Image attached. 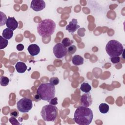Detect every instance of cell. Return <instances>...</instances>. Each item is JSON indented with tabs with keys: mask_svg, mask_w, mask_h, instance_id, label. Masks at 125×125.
Returning <instances> with one entry per match:
<instances>
[{
	"mask_svg": "<svg viewBox=\"0 0 125 125\" xmlns=\"http://www.w3.org/2000/svg\"><path fill=\"white\" fill-rule=\"evenodd\" d=\"M93 118V111L90 108L81 106L76 109L73 120L79 125H88L92 122Z\"/></svg>",
	"mask_w": 125,
	"mask_h": 125,
	"instance_id": "cell-1",
	"label": "cell"
},
{
	"mask_svg": "<svg viewBox=\"0 0 125 125\" xmlns=\"http://www.w3.org/2000/svg\"><path fill=\"white\" fill-rule=\"evenodd\" d=\"M55 22L51 19H45L42 21L37 26V31L42 38H47L52 35L56 29Z\"/></svg>",
	"mask_w": 125,
	"mask_h": 125,
	"instance_id": "cell-2",
	"label": "cell"
},
{
	"mask_svg": "<svg viewBox=\"0 0 125 125\" xmlns=\"http://www.w3.org/2000/svg\"><path fill=\"white\" fill-rule=\"evenodd\" d=\"M55 86L50 83L41 84L37 90V94L40 95L41 99L46 101L55 97Z\"/></svg>",
	"mask_w": 125,
	"mask_h": 125,
	"instance_id": "cell-3",
	"label": "cell"
},
{
	"mask_svg": "<svg viewBox=\"0 0 125 125\" xmlns=\"http://www.w3.org/2000/svg\"><path fill=\"white\" fill-rule=\"evenodd\" d=\"M105 50L110 57H119L124 51V47L121 43L115 40L109 41L106 45Z\"/></svg>",
	"mask_w": 125,
	"mask_h": 125,
	"instance_id": "cell-4",
	"label": "cell"
},
{
	"mask_svg": "<svg viewBox=\"0 0 125 125\" xmlns=\"http://www.w3.org/2000/svg\"><path fill=\"white\" fill-rule=\"evenodd\" d=\"M57 107L55 105L47 104L42 107L41 115L44 121H55L57 116Z\"/></svg>",
	"mask_w": 125,
	"mask_h": 125,
	"instance_id": "cell-5",
	"label": "cell"
},
{
	"mask_svg": "<svg viewBox=\"0 0 125 125\" xmlns=\"http://www.w3.org/2000/svg\"><path fill=\"white\" fill-rule=\"evenodd\" d=\"M17 106L20 112L22 113L28 112L33 107L32 101L30 98L24 97L18 102Z\"/></svg>",
	"mask_w": 125,
	"mask_h": 125,
	"instance_id": "cell-6",
	"label": "cell"
},
{
	"mask_svg": "<svg viewBox=\"0 0 125 125\" xmlns=\"http://www.w3.org/2000/svg\"><path fill=\"white\" fill-rule=\"evenodd\" d=\"M53 51L56 58L61 59L66 56L67 53V49L62 43H58L53 47Z\"/></svg>",
	"mask_w": 125,
	"mask_h": 125,
	"instance_id": "cell-7",
	"label": "cell"
},
{
	"mask_svg": "<svg viewBox=\"0 0 125 125\" xmlns=\"http://www.w3.org/2000/svg\"><path fill=\"white\" fill-rule=\"evenodd\" d=\"M30 7L35 11H40L45 7V3L43 0H33L31 2Z\"/></svg>",
	"mask_w": 125,
	"mask_h": 125,
	"instance_id": "cell-8",
	"label": "cell"
},
{
	"mask_svg": "<svg viewBox=\"0 0 125 125\" xmlns=\"http://www.w3.org/2000/svg\"><path fill=\"white\" fill-rule=\"evenodd\" d=\"M80 103L82 106L88 107L92 103V98L91 95L89 93H85L82 95L80 99Z\"/></svg>",
	"mask_w": 125,
	"mask_h": 125,
	"instance_id": "cell-9",
	"label": "cell"
},
{
	"mask_svg": "<svg viewBox=\"0 0 125 125\" xmlns=\"http://www.w3.org/2000/svg\"><path fill=\"white\" fill-rule=\"evenodd\" d=\"M80 27V25L78 24L77 20L73 19L72 21L69 22V24L66 26L65 29L67 30L69 33H73Z\"/></svg>",
	"mask_w": 125,
	"mask_h": 125,
	"instance_id": "cell-10",
	"label": "cell"
},
{
	"mask_svg": "<svg viewBox=\"0 0 125 125\" xmlns=\"http://www.w3.org/2000/svg\"><path fill=\"white\" fill-rule=\"evenodd\" d=\"M6 25L7 28L12 30H14L18 28V22L16 20V19L14 17H8L7 21L6 23Z\"/></svg>",
	"mask_w": 125,
	"mask_h": 125,
	"instance_id": "cell-11",
	"label": "cell"
},
{
	"mask_svg": "<svg viewBox=\"0 0 125 125\" xmlns=\"http://www.w3.org/2000/svg\"><path fill=\"white\" fill-rule=\"evenodd\" d=\"M27 50L29 54L32 56L37 55L40 52V47L36 44H31L29 45L27 48Z\"/></svg>",
	"mask_w": 125,
	"mask_h": 125,
	"instance_id": "cell-12",
	"label": "cell"
},
{
	"mask_svg": "<svg viewBox=\"0 0 125 125\" xmlns=\"http://www.w3.org/2000/svg\"><path fill=\"white\" fill-rule=\"evenodd\" d=\"M15 68L18 73H23L26 70L27 66L25 63L22 62H18L15 65Z\"/></svg>",
	"mask_w": 125,
	"mask_h": 125,
	"instance_id": "cell-13",
	"label": "cell"
},
{
	"mask_svg": "<svg viewBox=\"0 0 125 125\" xmlns=\"http://www.w3.org/2000/svg\"><path fill=\"white\" fill-rule=\"evenodd\" d=\"M84 62L83 58L78 55H74L72 59V62L75 65H80L83 64Z\"/></svg>",
	"mask_w": 125,
	"mask_h": 125,
	"instance_id": "cell-14",
	"label": "cell"
},
{
	"mask_svg": "<svg viewBox=\"0 0 125 125\" xmlns=\"http://www.w3.org/2000/svg\"><path fill=\"white\" fill-rule=\"evenodd\" d=\"M13 30L8 28H6L3 30L2 34V36L4 38L7 40H9L13 37Z\"/></svg>",
	"mask_w": 125,
	"mask_h": 125,
	"instance_id": "cell-15",
	"label": "cell"
},
{
	"mask_svg": "<svg viewBox=\"0 0 125 125\" xmlns=\"http://www.w3.org/2000/svg\"><path fill=\"white\" fill-rule=\"evenodd\" d=\"M80 89L84 93H89L91 90V86L87 83H83L81 84Z\"/></svg>",
	"mask_w": 125,
	"mask_h": 125,
	"instance_id": "cell-16",
	"label": "cell"
},
{
	"mask_svg": "<svg viewBox=\"0 0 125 125\" xmlns=\"http://www.w3.org/2000/svg\"><path fill=\"white\" fill-rule=\"evenodd\" d=\"M99 109L100 112L102 114H105L109 110V106L106 104L102 103L99 105Z\"/></svg>",
	"mask_w": 125,
	"mask_h": 125,
	"instance_id": "cell-17",
	"label": "cell"
},
{
	"mask_svg": "<svg viewBox=\"0 0 125 125\" xmlns=\"http://www.w3.org/2000/svg\"><path fill=\"white\" fill-rule=\"evenodd\" d=\"M9 83V79L8 77L4 76H1L0 78V84L1 86H7Z\"/></svg>",
	"mask_w": 125,
	"mask_h": 125,
	"instance_id": "cell-18",
	"label": "cell"
},
{
	"mask_svg": "<svg viewBox=\"0 0 125 125\" xmlns=\"http://www.w3.org/2000/svg\"><path fill=\"white\" fill-rule=\"evenodd\" d=\"M0 49H2L5 48L7 46L8 43V40L4 38L2 36H0Z\"/></svg>",
	"mask_w": 125,
	"mask_h": 125,
	"instance_id": "cell-19",
	"label": "cell"
},
{
	"mask_svg": "<svg viewBox=\"0 0 125 125\" xmlns=\"http://www.w3.org/2000/svg\"><path fill=\"white\" fill-rule=\"evenodd\" d=\"M73 43V41L70 40L68 38H64L62 41V43L65 47L70 46Z\"/></svg>",
	"mask_w": 125,
	"mask_h": 125,
	"instance_id": "cell-20",
	"label": "cell"
},
{
	"mask_svg": "<svg viewBox=\"0 0 125 125\" xmlns=\"http://www.w3.org/2000/svg\"><path fill=\"white\" fill-rule=\"evenodd\" d=\"M0 25L2 26L6 24L8 19L7 18L6 15L4 13H3L1 11H0Z\"/></svg>",
	"mask_w": 125,
	"mask_h": 125,
	"instance_id": "cell-21",
	"label": "cell"
},
{
	"mask_svg": "<svg viewBox=\"0 0 125 125\" xmlns=\"http://www.w3.org/2000/svg\"><path fill=\"white\" fill-rule=\"evenodd\" d=\"M59 79L57 77H52L49 80V82L53 85H56L59 83Z\"/></svg>",
	"mask_w": 125,
	"mask_h": 125,
	"instance_id": "cell-22",
	"label": "cell"
},
{
	"mask_svg": "<svg viewBox=\"0 0 125 125\" xmlns=\"http://www.w3.org/2000/svg\"><path fill=\"white\" fill-rule=\"evenodd\" d=\"M77 50V48L75 45H70L67 49V51L68 53L70 54H73L75 53L76 51Z\"/></svg>",
	"mask_w": 125,
	"mask_h": 125,
	"instance_id": "cell-23",
	"label": "cell"
},
{
	"mask_svg": "<svg viewBox=\"0 0 125 125\" xmlns=\"http://www.w3.org/2000/svg\"><path fill=\"white\" fill-rule=\"evenodd\" d=\"M9 121L13 125H19L21 124L18 122V121L16 119L15 117H11L9 119Z\"/></svg>",
	"mask_w": 125,
	"mask_h": 125,
	"instance_id": "cell-24",
	"label": "cell"
},
{
	"mask_svg": "<svg viewBox=\"0 0 125 125\" xmlns=\"http://www.w3.org/2000/svg\"><path fill=\"white\" fill-rule=\"evenodd\" d=\"M10 115L11 117L17 118L19 116V112L16 109H13L11 110L10 112Z\"/></svg>",
	"mask_w": 125,
	"mask_h": 125,
	"instance_id": "cell-25",
	"label": "cell"
},
{
	"mask_svg": "<svg viewBox=\"0 0 125 125\" xmlns=\"http://www.w3.org/2000/svg\"><path fill=\"white\" fill-rule=\"evenodd\" d=\"M48 102L50 104L56 105L58 104V98L57 97H54Z\"/></svg>",
	"mask_w": 125,
	"mask_h": 125,
	"instance_id": "cell-26",
	"label": "cell"
},
{
	"mask_svg": "<svg viewBox=\"0 0 125 125\" xmlns=\"http://www.w3.org/2000/svg\"><path fill=\"white\" fill-rule=\"evenodd\" d=\"M110 60L113 63H117L120 62V58L119 57H110Z\"/></svg>",
	"mask_w": 125,
	"mask_h": 125,
	"instance_id": "cell-27",
	"label": "cell"
},
{
	"mask_svg": "<svg viewBox=\"0 0 125 125\" xmlns=\"http://www.w3.org/2000/svg\"><path fill=\"white\" fill-rule=\"evenodd\" d=\"M17 49L19 51H22L23 50L24 47V45L22 44H21V43H20V44H18L17 45Z\"/></svg>",
	"mask_w": 125,
	"mask_h": 125,
	"instance_id": "cell-28",
	"label": "cell"
},
{
	"mask_svg": "<svg viewBox=\"0 0 125 125\" xmlns=\"http://www.w3.org/2000/svg\"><path fill=\"white\" fill-rule=\"evenodd\" d=\"M34 100H35V101L38 102L39 101H40V100H41V98L40 95H39V94H36V95L34 96Z\"/></svg>",
	"mask_w": 125,
	"mask_h": 125,
	"instance_id": "cell-29",
	"label": "cell"
}]
</instances>
